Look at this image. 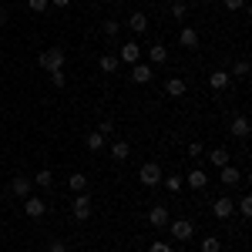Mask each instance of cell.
<instances>
[{"label":"cell","instance_id":"cell-1","mask_svg":"<svg viewBox=\"0 0 252 252\" xmlns=\"http://www.w3.org/2000/svg\"><path fill=\"white\" fill-rule=\"evenodd\" d=\"M37 64L47 71V74H54V71H64V64H67V51L64 47H44L40 51Z\"/></svg>","mask_w":252,"mask_h":252},{"label":"cell","instance_id":"cell-22","mask_svg":"<svg viewBox=\"0 0 252 252\" xmlns=\"http://www.w3.org/2000/svg\"><path fill=\"white\" fill-rule=\"evenodd\" d=\"M84 145H88L91 152H104V145H108V138L101 135V131H91V135L84 138Z\"/></svg>","mask_w":252,"mask_h":252},{"label":"cell","instance_id":"cell-21","mask_svg":"<svg viewBox=\"0 0 252 252\" xmlns=\"http://www.w3.org/2000/svg\"><path fill=\"white\" fill-rule=\"evenodd\" d=\"M67 185H71V192H88V175L84 172H71V178H67Z\"/></svg>","mask_w":252,"mask_h":252},{"label":"cell","instance_id":"cell-35","mask_svg":"<svg viewBox=\"0 0 252 252\" xmlns=\"http://www.w3.org/2000/svg\"><path fill=\"white\" fill-rule=\"evenodd\" d=\"M222 3H225V10H242V7H246V0H222Z\"/></svg>","mask_w":252,"mask_h":252},{"label":"cell","instance_id":"cell-10","mask_svg":"<svg viewBox=\"0 0 252 252\" xmlns=\"http://www.w3.org/2000/svg\"><path fill=\"white\" fill-rule=\"evenodd\" d=\"M24 212L31 215V219H44L47 205H44V198H37V195H27V198H24Z\"/></svg>","mask_w":252,"mask_h":252},{"label":"cell","instance_id":"cell-3","mask_svg":"<svg viewBox=\"0 0 252 252\" xmlns=\"http://www.w3.org/2000/svg\"><path fill=\"white\" fill-rule=\"evenodd\" d=\"M71 215H74L78 222L91 219V195H88V192H78L74 198H71Z\"/></svg>","mask_w":252,"mask_h":252},{"label":"cell","instance_id":"cell-17","mask_svg":"<svg viewBox=\"0 0 252 252\" xmlns=\"http://www.w3.org/2000/svg\"><path fill=\"white\" fill-rule=\"evenodd\" d=\"M161 185H165L172 195H178L182 189H185V175H178V172L175 175H161Z\"/></svg>","mask_w":252,"mask_h":252},{"label":"cell","instance_id":"cell-24","mask_svg":"<svg viewBox=\"0 0 252 252\" xmlns=\"http://www.w3.org/2000/svg\"><path fill=\"white\" fill-rule=\"evenodd\" d=\"M209 161H212L215 168H222V165L232 161V155H229V148H215V152H209Z\"/></svg>","mask_w":252,"mask_h":252},{"label":"cell","instance_id":"cell-31","mask_svg":"<svg viewBox=\"0 0 252 252\" xmlns=\"http://www.w3.org/2000/svg\"><path fill=\"white\" fill-rule=\"evenodd\" d=\"M27 7H31L34 14H44V10L51 7V0H27Z\"/></svg>","mask_w":252,"mask_h":252},{"label":"cell","instance_id":"cell-12","mask_svg":"<svg viewBox=\"0 0 252 252\" xmlns=\"http://www.w3.org/2000/svg\"><path fill=\"white\" fill-rule=\"evenodd\" d=\"M229 131H232L235 138H242V141H246V138H249V118H246V115H235L232 121H229Z\"/></svg>","mask_w":252,"mask_h":252},{"label":"cell","instance_id":"cell-6","mask_svg":"<svg viewBox=\"0 0 252 252\" xmlns=\"http://www.w3.org/2000/svg\"><path fill=\"white\" fill-rule=\"evenodd\" d=\"M232 212H235V202L229 198V195H222V198H215V202H212V215L219 219V222L232 219Z\"/></svg>","mask_w":252,"mask_h":252},{"label":"cell","instance_id":"cell-26","mask_svg":"<svg viewBox=\"0 0 252 252\" xmlns=\"http://www.w3.org/2000/svg\"><path fill=\"white\" fill-rule=\"evenodd\" d=\"M101 31H104V37H108V40H115L118 34H121V20L108 17V20H104V24H101Z\"/></svg>","mask_w":252,"mask_h":252},{"label":"cell","instance_id":"cell-15","mask_svg":"<svg viewBox=\"0 0 252 252\" xmlns=\"http://www.w3.org/2000/svg\"><path fill=\"white\" fill-rule=\"evenodd\" d=\"M185 185H189V189H195V192H202V189L209 185V175L202 172V168H195V172L185 175Z\"/></svg>","mask_w":252,"mask_h":252},{"label":"cell","instance_id":"cell-13","mask_svg":"<svg viewBox=\"0 0 252 252\" xmlns=\"http://www.w3.org/2000/svg\"><path fill=\"white\" fill-rule=\"evenodd\" d=\"M229 81H232V74L219 67V71H212V74H209V88H212V91H225V88H229Z\"/></svg>","mask_w":252,"mask_h":252},{"label":"cell","instance_id":"cell-9","mask_svg":"<svg viewBox=\"0 0 252 252\" xmlns=\"http://www.w3.org/2000/svg\"><path fill=\"white\" fill-rule=\"evenodd\" d=\"M198 44H202V37H198V31H195V27H182V31H178V47L195 51Z\"/></svg>","mask_w":252,"mask_h":252},{"label":"cell","instance_id":"cell-41","mask_svg":"<svg viewBox=\"0 0 252 252\" xmlns=\"http://www.w3.org/2000/svg\"><path fill=\"white\" fill-rule=\"evenodd\" d=\"M108 3H121V0H108Z\"/></svg>","mask_w":252,"mask_h":252},{"label":"cell","instance_id":"cell-23","mask_svg":"<svg viewBox=\"0 0 252 252\" xmlns=\"http://www.w3.org/2000/svg\"><path fill=\"white\" fill-rule=\"evenodd\" d=\"M128 155H131V145H128V141H115V145H111V158H115V161H128Z\"/></svg>","mask_w":252,"mask_h":252},{"label":"cell","instance_id":"cell-38","mask_svg":"<svg viewBox=\"0 0 252 252\" xmlns=\"http://www.w3.org/2000/svg\"><path fill=\"white\" fill-rule=\"evenodd\" d=\"M54 7H71V0H51Z\"/></svg>","mask_w":252,"mask_h":252},{"label":"cell","instance_id":"cell-5","mask_svg":"<svg viewBox=\"0 0 252 252\" xmlns=\"http://www.w3.org/2000/svg\"><path fill=\"white\" fill-rule=\"evenodd\" d=\"M148 222H152V229H168V222H172L168 205H152L148 209Z\"/></svg>","mask_w":252,"mask_h":252},{"label":"cell","instance_id":"cell-32","mask_svg":"<svg viewBox=\"0 0 252 252\" xmlns=\"http://www.w3.org/2000/svg\"><path fill=\"white\" fill-rule=\"evenodd\" d=\"M47 252H71V249H67V242H64V239H51Z\"/></svg>","mask_w":252,"mask_h":252},{"label":"cell","instance_id":"cell-27","mask_svg":"<svg viewBox=\"0 0 252 252\" xmlns=\"http://www.w3.org/2000/svg\"><path fill=\"white\" fill-rule=\"evenodd\" d=\"M249 71H252V64H249L246 58H239V61L232 64V71H229V74H232V78H249Z\"/></svg>","mask_w":252,"mask_h":252},{"label":"cell","instance_id":"cell-39","mask_svg":"<svg viewBox=\"0 0 252 252\" xmlns=\"http://www.w3.org/2000/svg\"><path fill=\"white\" fill-rule=\"evenodd\" d=\"M3 24H7V10L0 7V27H3Z\"/></svg>","mask_w":252,"mask_h":252},{"label":"cell","instance_id":"cell-25","mask_svg":"<svg viewBox=\"0 0 252 252\" xmlns=\"http://www.w3.org/2000/svg\"><path fill=\"white\" fill-rule=\"evenodd\" d=\"M31 182H34V185H37V189H44V192H47V189H51V185H54V175L47 172V168H40V172L34 175V178H31Z\"/></svg>","mask_w":252,"mask_h":252},{"label":"cell","instance_id":"cell-19","mask_svg":"<svg viewBox=\"0 0 252 252\" xmlns=\"http://www.w3.org/2000/svg\"><path fill=\"white\" fill-rule=\"evenodd\" d=\"M97 67H101L104 74H115L118 67H121V61H118V54H101V58H97Z\"/></svg>","mask_w":252,"mask_h":252},{"label":"cell","instance_id":"cell-30","mask_svg":"<svg viewBox=\"0 0 252 252\" xmlns=\"http://www.w3.org/2000/svg\"><path fill=\"white\" fill-rule=\"evenodd\" d=\"M172 17L175 20H185V17H189V3H185V0H175V3H172Z\"/></svg>","mask_w":252,"mask_h":252},{"label":"cell","instance_id":"cell-36","mask_svg":"<svg viewBox=\"0 0 252 252\" xmlns=\"http://www.w3.org/2000/svg\"><path fill=\"white\" fill-rule=\"evenodd\" d=\"M202 152H205L202 141H192V145H189V155H192V158H202Z\"/></svg>","mask_w":252,"mask_h":252},{"label":"cell","instance_id":"cell-16","mask_svg":"<svg viewBox=\"0 0 252 252\" xmlns=\"http://www.w3.org/2000/svg\"><path fill=\"white\" fill-rule=\"evenodd\" d=\"M185 91H189L185 78H168V81H165V94H168V97H182Z\"/></svg>","mask_w":252,"mask_h":252},{"label":"cell","instance_id":"cell-29","mask_svg":"<svg viewBox=\"0 0 252 252\" xmlns=\"http://www.w3.org/2000/svg\"><path fill=\"white\" fill-rule=\"evenodd\" d=\"M235 212L242 215V219H249V215H252V195H242V198H239V205H235Z\"/></svg>","mask_w":252,"mask_h":252},{"label":"cell","instance_id":"cell-2","mask_svg":"<svg viewBox=\"0 0 252 252\" xmlns=\"http://www.w3.org/2000/svg\"><path fill=\"white\" fill-rule=\"evenodd\" d=\"M161 165H158V161H145V165H141V168H138V182H141V185H145V189H158V185H161Z\"/></svg>","mask_w":252,"mask_h":252},{"label":"cell","instance_id":"cell-33","mask_svg":"<svg viewBox=\"0 0 252 252\" xmlns=\"http://www.w3.org/2000/svg\"><path fill=\"white\" fill-rule=\"evenodd\" d=\"M97 131H101L104 138H108V135H115V121H101V125H97Z\"/></svg>","mask_w":252,"mask_h":252},{"label":"cell","instance_id":"cell-4","mask_svg":"<svg viewBox=\"0 0 252 252\" xmlns=\"http://www.w3.org/2000/svg\"><path fill=\"white\" fill-rule=\"evenodd\" d=\"M168 232H172L178 242H189L195 235V225H192V219H172V222H168Z\"/></svg>","mask_w":252,"mask_h":252},{"label":"cell","instance_id":"cell-8","mask_svg":"<svg viewBox=\"0 0 252 252\" xmlns=\"http://www.w3.org/2000/svg\"><path fill=\"white\" fill-rule=\"evenodd\" d=\"M152 78H155V74H152V64H148V61L131 64V81H135V84H152Z\"/></svg>","mask_w":252,"mask_h":252},{"label":"cell","instance_id":"cell-28","mask_svg":"<svg viewBox=\"0 0 252 252\" xmlns=\"http://www.w3.org/2000/svg\"><path fill=\"white\" fill-rule=\"evenodd\" d=\"M198 252H222L219 235H205V239H202V246H198Z\"/></svg>","mask_w":252,"mask_h":252},{"label":"cell","instance_id":"cell-11","mask_svg":"<svg viewBox=\"0 0 252 252\" xmlns=\"http://www.w3.org/2000/svg\"><path fill=\"white\" fill-rule=\"evenodd\" d=\"M31 189H34V182H31L27 175H14V182H10V192L17 195V198H27V195H31Z\"/></svg>","mask_w":252,"mask_h":252},{"label":"cell","instance_id":"cell-7","mask_svg":"<svg viewBox=\"0 0 252 252\" xmlns=\"http://www.w3.org/2000/svg\"><path fill=\"white\" fill-rule=\"evenodd\" d=\"M118 61H121V64H128V67H131V64H138V61H141V44L128 40V44L118 51Z\"/></svg>","mask_w":252,"mask_h":252},{"label":"cell","instance_id":"cell-18","mask_svg":"<svg viewBox=\"0 0 252 252\" xmlns=\"http://www.w3.org/2000/svg\"><path fill=\"white\" fill-rule=\"evenodd\" d=\"M148 64H168V47L165 44H152L148 47Z\"/></svg>","mask_w":252,"mask_h":252},{"label":"cell","instance_id":"cell-40","mask_svg":"<svg viewBox=\"0 0 252 252\" xmlns=\"http://www.w3.org/2000/svg\"><path fill=\"white\" fill-rule=\"evenodd\" d=\"M0 61H3V47H0Z\"/></svg>","mask_w":252,"mask_h":252},{"label":"cell","instance_id":"cell-14","mask_svg":"<svg viewBox=\"0 0 252 252\" xmlns=\"http://www.w3.org/2000/svg\"><path fill=\"white\" fill-rule=\"evenodd\" d=\"M219 178H222V185H239V182H242V172L229 161V165H222V168H219Z\"/></svg>","mask_w":252,"mask_h":252},{"label":"cell","instance_id":"cell-34","mask_svg":"<svg viewBox=\"0 0 252 252\" xmlns=\"http://www.w3.org/2000/svg\"><path fill=\"white\" fill-rule=\"evenodd\" d=\"M51 84H54V88H64V84H67L64 71H54V74H51Z\"/></svg>","mask_w":252,"mask_h":252},{"label":"cell","instance_id":"cell-37","mask_svg":"<svg viewBox=\"0 0 252 252\" xmlns=\"http://www.w3.org/2000/svg\"><path fill=\"white\" fill-rule=\"evenodd\" d=\"M148 252H172V246H168V242H152Z\"/></svg>","mask_w":252,"mask_h":252},{"label":"cell","instance_id":"cell-20","mask_svg":"<svg viewBox=\"0 0 252 252\" xmlns=\"http://www.w3.org/2000/svg\"><path fill=\"white\" fill-rule=\"evenodd\" d=\"M125 24H128V27H131V31H135V34H145V31H148V17H145V14H141V10H135V14H131V17L125 20Z\"/></svg>","mask_w":252,"mask_h":252}]
</instances>
